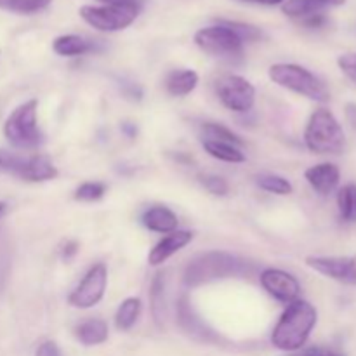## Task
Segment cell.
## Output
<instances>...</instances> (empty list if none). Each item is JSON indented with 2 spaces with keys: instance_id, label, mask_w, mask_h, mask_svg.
Returning a JSON list of instances; mask_svg holds the SVG:
<instances>
[{
  "instance_id": "6da1fadb",
  "label": "cell",
  "mask_w": 356,
  "mask_h": 356,
  "mask_svg": "<svg viewBox=\"0 0 356 356\" xmlns=\"http://www.w3.org/2000/svg\"><path fill=\"white\" fill-rule=\"evenodd\" d=\"M318 322V313L312 302L296 299L287 305L280 320L271 332V344L285 353L302 350Z\"/></svg>"
},
{
  "instance_id": "7a4b0ae2",
  "label": "cell",
  "mask_w": 356,
  "mask_h": 356,
  "mask_svg": "<svg viewBox=\"0 0 356 356\" xmlns=\"http://www.w3.org/2000/svg\"><path fill=\"white\" fill-rule=\"evenodd\" d=\"M247 270H249L247 263L240 257L229 252L212 250V252L195 257L188 264L184 270V284L188 287H198L202 284L221 280V278L240 277V275H245Z\"/></svg>"
},
{
  "instance_id": "3957f363",
  "label": "cell",
  "mask_w": 356,
  "mask_h": 356,
  "mask_svg": "<svg viewBox=\"0 0 356 356\" xmlns=\"http://www.w3.org/2000/svg\"><path fill=\"white\" fill-rule=\"evenodd\" d=\"M309 152L322 155H339L346 148V134L334 113L327 108L313 111L305 131Z\"/></svg>"
},
{
  "instance_id": "277c9868",
  "label": "cell",
  "mask_w": 356,
  "mask_h": 356,
  "mask_svg": "<svg viewBox=\"0 0 356 356\" xmlns=\"http://www.w3.org/2000/svg\"><path fill=\"white\" fill-rule=\"evenodd\" d=\"M268 75H270L271 82H275L277 86L316 101V103H327L330 99V90L325 82H322L315 73L306 70L305 66L278 63V65L270 66Z\"/></svg>"
},
{
  "instance_id": "5b68a950",
  "label": "cell",
  "mask_w": 356,
  "mask_h": 356,
  "mask_svg": "<svg viewBox=\"0 0 356 356\" xmlns=\"http://www.w3.org/2000/svg\"><path fill=\"white\" fill-rule=\"evenodd\" d=\"M37 99H30L19 104L3 125V134L7 141L17 149H35L44 143L40 129L37 124Z\"/></svg>"
},
{
  "instance_id": "8992f818",
  "label": "cell",
  "mask_w": 356,
  "mask_h": 356,
  "mask_svg": "<svg viewBox=\"0 0 356 356\" xmlns=\"http://www.w3.org/2000/svg\"><path fill=\"white\" fill-rule=\"evenodd\" d=\"M195 44L207 54L222 59L240 58L243 52V40L226 24L219 21L214 26L202 28L195 33Z\"/></svg>"
},
{
  "instance_id": "52a82bcc",
  "label": "cell",
  "mask_w": 356,
  "mask_h": 356,
  "mask_svg": "<svg viewBox=\"0 0 356 356\" xmlns=\"http://www.w3.org/2000/svg\"><path fill=\"white\" fill-rule=\"evenodd\" d=\"M80 17L97 31H120L131 26L141 13L139 6H83Z\"/></svg>"
},
{
  "instance_id": "ba28073f",
  "label": "cell",
  "mask_w": 356,
  "mask_h": 356,
  "mask_svg": "<svg viewBox=\"0 0 356 356\" xmlns=\"http://www.w3.org/2000/svg\"><path fill=\"white\" fill-rule=\"evenodd\" d=\"M216 94L228 110L235 113H247L256 103V89L247 79L240 75H222L216 82Z\"/></svg>"
},
{
  "instance_id": "9c48e42d",
  "label": "cell",
  "mask_w": 356,
  "mask_h": 356,
  "mask_svg": "<svg viewBox=\"0 0 356 356\" xmlns=\"http://www.w3.org/2000/svg\"><path fill=\"white\" fill-rule=\"evenodd\" d=\"M108 285V268L106 264L97 263L90 268L82 278L75 291L68 296L70 306L76 309H89L99 305L101 299L104 298Z\"/></svg>"
},
{
  "instance_id": "30bf717a",
  "label": "cell",
  "mask_w": 356,
  "mask_h": 356,
  "mask_svg": "<svg viewBox=\"0 0 356 356\" xmlns=\"http://www.w3.org/2000/svg\"><path fill=\"white\" fill-rule=\"evenodd\" d=\"M306 264L330 280L356 287V254L351 257L308 256Z\"/></svg>"
},
{
  "instance_id": "8fae6325",
  "label": "cell",
  "mask_w": 356,
  "mask_h": 356,
  "mask_svg": "<svg viewBox=\"0 0 356 356\" xmlns=\"http://www.w3.org/2000/svg\"><path fill=\"white\" fill-rule=\"evenodd\" d=\"M261 287L275 298L277 301L291 305L292 301L299 299L301 294V284L294 275L287 273L278 268H266L259 277Z\"/></svg>"
},
{
  "instance_id": "7c38bea8",
  "label": "cell",
  "mask_w": 356,
  "mask_h": 356,
  "mask_svg": "<svg viewBox=\"0 0 356 356\" xmlns=\"http://www.w3.org/2000/svg\"><path fill=\"white\" fill-rule=\"evenodd\" d=\"M193 240V233L188 232V229H176V232L169 233L167 236H163L148 254V263L152 266H160V264L165 263L169 257H172L174 254L179 252L181 249L188 245V243Z\"/></svg>"
},
{
  "instance_id": "4fadbf2b",
  "label": "cell",
  "mask_w": 356,
  "mask_h": 356,
  "mask_svg": "<svg viewBox=\"0 0 356 356\" xmlns=\"http://www.w3.org/2000/svg\"><path fill=\"white\" fill-rule=\"evenodd\" d=\"M306 181H308L309 186L316 191L318 195H330L337 186H339L341 181V170L339 167L334 165L330 162L318 163V165H313L309 169H306L305 172Z\"/></svg>"
},
{
  "instance_id": "5bb4252c",
  "label": "cell",
  "mask_w": 356,
  "mask_h": 356,
  "mask_svg": "<svg viewBox=\"0 0 356 356\" xmlns=\"http://www.w3.org/2000/svg\"><path fill=\"white\" fill-rule=\"evenodd\" d=\"M58 174V169L49 160V156L33 155L23 156V162H21L16 176H19L24 181H30V183H44V181L56 179Z\"/></svg>"
},
{
  "instance_id": "9a60e30c",
  "label": "cell",
  "mask_w": 356,
  "mask_h": 356,
  "mask_svg": "<svg viewBox=\"0 0 356 356\" xmlns=\"http://www.w3.org/2000/svg\"><path fill=\"white\" fill-rule=\"evenodd\" d=\"M177 320H179L181 329L186 334H190L191 337H195V339L204 341V343L218 341L216 339V334L211 329H207V325L195 315L186 296H183L179 302H177Z\"/></svg>"
},
{
  "instance_id": "2e32d148",
  "label": "cell",
  "mask_w": 356,
  "mask_h": 356,
  "mask_svg": "<svg viewBox=\"0 0 356 356\" xmlns=\"http://www.w3.org/2000/svg\"><path fill=\"white\" fill-rule=\"evenodd\" d=\"M141 221L146 229L155 233H163V235L176 232L177 225H179L177 216L169 207H163V205H155V207H149L148 211L143 212Z\"/></svg>"
},
{
  "instance_id": "e0dca14e",
  "label": "cell",
  "mask_w": 356,
  "mask_h": 356,
  "mask_svg": "<svg viewBox=\"0 0 356 356\" xmlns=\"http://www.w3.org/2000/svg\"><path fill=\"white\" fill-rule=\"evenodd\" d=\"M52 49L56 54L63 56V58H75V56H83L87 52L96 51V44L80 35H61L52 42Z\"/></svg>"
},
{
  "instance_id": "ac0fdd59",
  "label": "cell",
  "mask_w": 356,
  "mask_h": 356,
  "mask_svg": "<svg viewBox=\"0 0 356 356\" xmlns=\"http://www.w3.org/2000/svg\"><path fill=\"white\" fill-rule=\"evenodd\" d=\"M108 323L101 318H90L80 323L75 329V337L83 346H97L106 343L108 339Z\"/></svg>"
},
{
  "instance_id": "d6986e66",
  "label": "cell",
  "mask_w": 356,
  "mask_h": 356,
  "mask_svg": "<svg viewBox=\"0 0 356 356\" xmlns=\"http://www.w3.org/2000/svg\"><path fill=\"white\" fill-rule=\"evenodd\" d=\"M198 86V73L195 70H176L165 80V90L170 96L183 97L193 92Z\"/></svg>"
},
{
  "instance_id": "ffe728a7",
  "label": "cell",
  "mask_w": 356,
  "mask_h": 356,
  "mask_svg": "<svg viewBox=\"0 0 356 356\" xmlns=\"http://www.w3.org/2000/svg\"><path fill=\"white\" fill-rule=\"evenodd\" d=\"M149 302H152V315L156 325L162 329L165 322V277L163 273L155 275L152 282V291H149Z\"/></svg>"
},
{
  "instance_id": "44dd1931",
  "label": "cell",
  "mask_w": 356,
  "mask_h": 356,
  "mask_svg": "<svg viewBox=\"0 0 356 356\" xmlns=\"http://www.w3.org/2000/svg\"><path fill=\"white\" fill-rule=\"evenodd\" d=\"M204 149L212 156V159L221 160V162H228V163H243L245 162V155H243L242 149L235 145H229V143L211 141V139H205Z\"/></svg>"
},
{
  "instance_id": "7402d4cb",
  "label": "cell",
  "mask_w": 356,
  "mask_h": 356,
  "mask_svg": "<svg viewBox=\"0 0 356 356\" xmlns=\"http://www.w3.org/2000/svg\"><path fill=\"white\" fill-rule=\"evenodd\" d=\"M141 299L139 298H127L122 301L118 306L117 313H115V325L118 330H131L138 322L139 315H141Z\"/></svg>"
},
{
  "instance_id": "603a6c76",
  "label": "cell",
  "mask_w": 356,
  "mask_h": 356,
  "mask_svg": "<svg viewBox=\"0 0 356 356\" xmlns=\"http://www.w3.org/2000/svg\"><path fill=\"white\" fill-rule=\"evenodd\" d=\"M323 9L325 7L322 3L315 2V0H285L282 3V13L298 21H305L306 17L320 14Z\"/></svg>"
},
{
  "instance_id": "cb8c5ba5",
  "label": "cell",
  "mask_w": 356,
  "mask_h": 356,
  "mask_svg": "<svg viewBox=\"0 0 356 356\" xmlns=\"http://www.w3.org/2000/svg\"><path fill=\"white\" fill-rule=\"evenodd\" d=\"M337 207L343 221L356 222V184L350 183L337 191Z\"/></svg>"
},
{
  "instance_id": "d4e9b609",
  "label": "cell",
  "mask_w": 356,
  "mask_h": 356,
  "mask_svg": "<svg viewBox=\"0 0 356 356\" xmlns=\"http://www.w3.org/2000/svg\"><path fill=\"white\" fill-rule=\"evenodd\" d=\"M256 184L261 190L268 191V193L280 195V197L291 195L292 190H294L291 181L282 176H277V174H261V176L256 177Z\"/></svg>"
},
{
  "instance_id": "484cf974",
  "label": "cell",
  "mask_w": 356,
  "mask_h": 356,
  "mask_svg": "<svg viewBox=\"0 0 356 356\" xmlns=\"http://www.w3.org/2000/svg\"><path fill=\"white\" fill-rule=\"evenodd\" d=\"M51 0H0V9L16 14H37L47 9Z\"/></svg>"
},
{
  "instance_id": "4316f807",
  "label": "cell",
  "mask_w": 356,
  "mask_h": 356,
  "mask_svg": "<svg viewBox=\"0 0 356 356\" xmlns=\"http://www.w3.org/2000/svg\"><path fill=\"white\" fill-rule=\"evenodd\" d=\"M202 132L207 139L211 141H221V143H229V145H235V146H242L243 141L235 134L233 131H229L228 127L221 124H214V122H207L204 124L202 127Z\"/></svg>"
},
{
  "instance_id": "83f0119b",
  "label": "cell",
  "mask_w": 356,
  "mask_h": 356,
  "mask_svg": "<svg viewBox=\"0 0 356 356\" xmlns=\"http://www.w3.org/2000/svg\"><path fill=\"white\" fill-rule=\"evenodd\" d=\"M106 193V184L97 183V181H89L76 188L75 200L79 202H97Z\"/></svg>"
},
{
  "instance_id": "f1b7e54d",
  "label": "cell",
  "mask_w": 356,
  "mask_h": 356,
  "mask_svg": "<svg viewBox=\"0 0 356 356\" xmlns=\"http://www.w3.org/2000/svg\"><path fill=\"white\" fill-rule=\"evenodd\" d=\"M198 181L209 193L216 195V197H225L229 191L228 181L221 176H216V174H200Z\"/></svg>"
},
{
  "instance_id": "f546056e",
  "label": "cell",
  "mask_w": 356,
  "mask_h": 356,
  "mask_svg": "<svg viewBox=\"0 0 356 356\" xmlns=\"http://www.w3.org/2000/svg\"><path fill=\"white\" fill-rule=\"evenodd\" d=\"M221 23L226 24V26H228V28H232V30L235 31V33L238 35L240 38H242L243 44H245V42L259 40L261 35H263V31H261L259 28L252 26V24L236 23V21H221Z\"/></svg>"
},
{
  "instance_id": "4dcf8cb0",
  "label": "cell",
  "mask_w": 356,
  "mask_h": 356,
  "mask_svg": "<svg viewBox=\"0 0 356 356\" xmlns=\"http://www.w3.org/2000/svg\"><path fill=\"white\" fill-rule=\"evenodd\" d=\"M337 65H339L341 72L356 86V52H348V54L339 56Z\"/></svg>"
},
{
  "instance_id": "1f68e13d",
  "label": "cell",
  "mask_w": 356,
  "mask_h": 356,
  "mask_svg": "<svg viewBox=\"0 0 356 356\" xmlns=\"http://www.w3.org/2000/svg\"><path fill=\"white\" fill-rule=\"evenodd\" d=\"M21 162H23V156L13 155V153H7L0 149V170L16 174L17 169H19Z\"/></svg>"
},
{
  "instance_id": "d6a6232c",
  "label": "cell",
  "mask_w": 356,
  "mask_h": 356,
  "mask_svg": "<svg viewBox=\"0 0 356 356\" xmlns=\"http://www.w3.org/2000/svg\"><path fill=\"white\" fill-rule=\"evenodd\" d=\"M35 356H63V353L54 341H45V343H42L40 346L37 348Z\"/></svg>"
},
{
  "instance_id": "836d02e7",
  "label": "cell",
  "mask_w": 356,
  "mask_h": 356,
  "mask_svg": "<svg viewBox=\"0 0 356 356\" xmlns=\"http://www.w3.org/2000/svg\"><path fill=\"white\" fill-rule=\"evenodd\" d=\"M301 24L306 28H322L327 24V16L323 13L315 14V16H309L305 21H301Z\"/></svg>"
},
{
  "instance_id": "e575fe53",
  "label": "cell",
  "mask_w": 356,
  "mask_h": 356,
  "mask_svg": "<svg viewBox=\"0 0 356 356\" xmlns=\"http://www.w3.org/2000/svg\"><path fill=\"white\" fill-rule=\"evenodd\" d=\"M97 2H103L104 6H139V7H143L145 0H97Z\"/></svg>"
},
{
  "instance_id": "d590c367",
  "label": "cell",
  "mask_w": 356,
  "mask_h": 356,
  "mask_svg": "<svg viewBox=\"0 0 356 356\" xmlns=\"http://www.w3.org/2000/svg\"><path fill=\"white\" fill-rule=\"evenodd\" d=\"M76 252H79V243H76V242H68L65 247H63L61 256H63V259L70 261L73 256H76Z\"/></svg>"
},
{
  "instance_id": "8d00e7d4",
  "label": "cell",
  "mask_w": 356,
  "mask_h": 356,
  "mask_svg": "<svg viewBox=\"0 0 356 356\" xmlns=\"http://www.w3.org/2000/svg\"><path fill=\"white\" fill-rule=\"evenodd\" d=\"M346 118H348V122H350L351 127L356 131V104L355 103L346 104Z\"/></svg>"
},
{
  "instance_id": "74e56055",
  "label": "cell",
  "mask_w": 356,
  "mask_h": 356,
  "mask_svg": "<svg viewBox=\"0 0 356 356\" xmlns=\"http://www.w3.org/2000/svg\"><path fill=\"white\" fill-rule=\"evenodd\" d=\"M327 351L325 350H320V348H309V350L306 351H301V353H292V355H287V356H323Z\"/></svg>"
},
{
  "instance_id": "f35d334b",
  "label": "cell",
  "mask_w": 356,
  "mask_h": 356,
  "mask_svg": "<svg viewBox=\"0 0 356 356\" xmlns=\"http://www.w3.org/2000/svg\"><path fill=\"white\" fill-rule=\"evenodd\" d=\"M122 132H124L127 138H136V134H138V127H136L134 124H131V122H125V124H122Z\"/></svg>"
},
{
  "instance_id": "ab89813d",
  "label": "cell",
  "mask_w": 356,
  "mask_h": 356,
  "mask_svg": "<svg viewBox=\"0 0 356 356\" xmlns=\"http://www.w3.org/2000/svg\"><path fill=\"white\" fill-rule=\"evenodd\" d=\"M242 2L259 3V6H278V3H284L285 0H242Z\"/></svg>"
},
{
  "instance_id": "60d3db41",
  "label": "cell",
  "mask_w": 356,
  "mask_h": 356,
  "mask_svg": "<svg viewBox=\"0 0 356 356\" xmlns=\"http://www.w3.org/2000/svg\"><path fill=\"white\" fill-rule=\"evenodd\" d=\"M315 2L322 3L323 7H339L346 3V0H315Z\"/></svg>"
},
{
  "instance_id": "b9f144b4",
  "label": "cell",
  "mask_w": 356,
  "mask_h": 356,
  "mask_svg": "<svg viewBox=\"0 0 356 356\" xmlns=\"http://www.w3.org/2000/svg\"><path fill=\"white\" fill-rule=\"evenodd\" d=\"M323 356H337V355H334V353H329V351H327V353L323 355Z\"/></svg>"
},
{
  "instance_id": "7bdbcfd3",
  "label": "cell",
  "mask_w": 356,
  "mask_h": 356,
  "mask_svg": "<svg viewBox=\"0 0 356 356\" xmlns=\"http://www.w3.org/2000/svg\"><path fill=\"white\" fill-rule=\"evenodd\" d=\"M2 211H3V204H0V214H2Z\"/></svg>"
}]
</instances>
